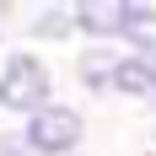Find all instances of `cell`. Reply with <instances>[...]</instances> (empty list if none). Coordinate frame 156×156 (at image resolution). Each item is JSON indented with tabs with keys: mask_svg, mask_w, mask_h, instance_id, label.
I'll return each mask as SVG.
<instances>
[{
	"mask_svg": "<svg viewBox=\"0 0 156 156\" xmlns=\"http://www.w3.org/2000/svg\"><path fill=\"white\" fill-rule=\"evenodd\" d=\"M48 102H59V86H54V65L38 54V48H11L0 54V113H11L16 124L43 113Z\"/></svg>",
	"mask_w": 156,
	"mask_h": 156,
	"instance_id": "obj_1",
	"label": "cell"
},
{
	"mask_svg": "<svg viewBox=\"0 0 156 156\" xmlns=\"http://www.w3.org/2000/svg\"><path fill=\"white\" fill-rule=\"evenodd\" d=\"M16 129L38 156H81L86 151V113L76 102H48L43 113L22 119Z\"/></svg>",
	"mask_w": 156,
	"mask_h": 156,
	"instance_id": "obj_2",
	"label": "cell"
},
{
	"mask_svg": "<svg viewBox=\"0 0 156 156\" xmlns=\"http://www.w3.org/2000/svg\"><path fill=\"white\" fill-rule=\"evenodd\" d=\"M119 54L124 48H113V43H81L76 54V86L86 97H113V76H119Z\"/></svg>",
	"mask_w": 156,
	"mask_h": 156,
	"instance_id": "obj_3",
	"label": "cell"
},
{
	"mask_svg": "<svg viewBox=\"0 0 156 156\" xmlns=\"http://www.w3.org/2000/svg\"><path fill=\"white\" fill-rule=\"evenodd\" d=\"M22 32L32 43H65V38H76V0H38V5H27Z\"/></svg>",
	"mask_w": 156,
	"mask_h": 156,
	"instance_id": "obj_4",
	"label": "cell"
},
{
	"mask_svg": "<svg viewBox=\"0 0 156 156\" xmlns=\"http://www.w3.org/2000/svg\"><path fill=\"white\" fill-rule=\"evenodd\" d=\"M124 27V0H76V38L81 43H113Z\"/></svg>",
	"mask_w": 156,
	"mask_h": 156,
	"instance_id": "obj_5",
	"label": "cell"
},
{
	"mask_svg": "<svg viewBox=\"0 0 156 156\" xmlns=\"http://www.w3.org/2000/svg\"><path fill=\"white\" fill-rule=\"evenodd\" d=\"M119 48H129V54H156V0H124Z\"/></svg>",
	"mask_w": 156,
	"mask_h": 156,
	"instance_id": "obj_6",
	"label": "cell"
},
{
	"mask_svg": "<svg viewBox=\"0 0 156 156\" xmlns=\"http://www.w3.org/2000/svg\"><path fill=\"white\" fill-rule=\"evenodd\" d=\"M0 156H38V151L22 140V129H0Z\"/></svg>",
	"mask_w": 156,
	"mask_h": 156,
	"instance_id": "obj_7",
	"label": "cell"
},
{
	"mask_svg": "<svg viewBox=\"0 0 156 156\" xmlns=\"http://www.w3.org/2000/svg\"><path fill=\"white\" fill-rule=\"evenodd\" d=\"M151 156H156V145H151Z\"/></svg>",
	"mask_w": 156,
	"mask_h": 156,
	"instance_id": "obj_8",
	"label": "cell"
},
{
	"mask_svg": "<svg viewBox=\"0 0 156 156\" xmlns=\"http://www.w3.org/2000/svg\"><path fill=\"white\" fill-rule=\"evenodd\" d=\"M81 156H86V151H81Z\"/></svg>",
	"mask_w": 156,
	"mask_h": 156,
	"instance_id": "obj_9",
	"label": "cell"
}]
</instances>
